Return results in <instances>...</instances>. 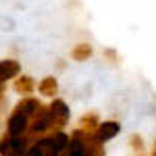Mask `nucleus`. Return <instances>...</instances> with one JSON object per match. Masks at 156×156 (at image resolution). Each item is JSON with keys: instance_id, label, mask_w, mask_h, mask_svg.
Returning a JSON list of instances; mask_svg holds the SVG:
<instances>
[{"instance_id": "nucleus-11", "label": "nucleus", "mask_w": 156, "mask_h": 156, "mask_svg": "<svg viewBox=\"0 0 156 156\" xmlns=\"http://www.w3.org/2000/svg\"><path fill=\"white\" fill-rule=\"evenodd\" d=\"M34 87H36V83H34L31 77H19L17 83H15V90H17L19 94H31Z\"/></svg>"}, {"instance_id": "nucleus-10", "label": "nucleus", "mask_w": 156, "mask_h": 156, "mask_svg": "<svg viewBox=\"0 0 156 156\" xmlns=\"http://www.w3.org/2000/svg\"><path fill=\"white\" fill-rule=\"evenodd\" d=\"M71 56H73V60H87L90 56H92V46L90 44H77L75 48L71 50Z\"/></svg>"}, {"instance_id": "nucleus-9", "label": "nucleus", "mask_w": 156, "mask_h": 156, "mask_svg": "<svg viewBox=\"0 0 156 156\" xmlns=\"http://www.w3.org/2000/svg\"><path fill=\"white\" fill-rule=\"evenodd\" d=\"M56 92H58V83H56L54 77H44V79L40 81V94H44V96H54Z\"/></svg>"}, {"instance_id": "nucleus-8", "label": "nucleus", "mask_w": 156, "mask_h": 156, "mask_svg": "<svg viewBox=\"0 0 156 156\" xmlns=\"http://www.w3.org/2000/svg\"><path fill=\"white\" fill-rule=\"evenodd\" d=\"M42 108V104L37 102V100H34V98H25V100H21L19 104H17V108L15 110H19V112H23L25 117H36V112Z\"/></svg>"}, {"instance_id": "nucleus-3", "label": "nucleus", "mask_w": 156, "mask_h": 156, "mask_svg": "<svg viewBox=\"0 0 156 156\" xmlns=\"http://www.w3.org/2000/svg\"><path fill=\"white\" fill-rule=\"evenodd\" d=\"M25 150H27V142L23 135H19V137L9 135V137L0 140V154L2 156H25Z\"/></svg>"}, {"instance_id": "nucleus-6", "label": "nucleus", "mask_w": 156, "mask_h": 156, "mask_svg": "<svg viewBox=\"0 0 156 156\" xmlns=\"http://www.w3.org/2000/svg\"><path fill=\"white\" fill-rule=\"evenodd\" d=\"M19 71H21V67H19L17 60H12V58L0 60V83L6 81V79H11V77H17Z\"/></svg>"}, {"instance_id": "nucleus-4", "label": "nucleus", "mask_w": 156, "mask_h": 156, "mask_svg": "<svg viewBox=\"0 0 156 156\" xmlns=\"http://www.w3.org/2000/svg\"><path fill=\"white\" fill-rule=\"evenodd\" d=\"M48 115H50V121H52V129H54V127L58 129V127H62V125L67 123V119H69V108H67V104H65L62 100H54L48 108Z\"/></svg>"}, {"instance_id": "nucleus-1", "label": "nucleus", "mask_w": 156, "mask_h": 156, "mask_svg": "<svg viewBox=\"0 0 156 156\" xmlns=\"http://www.w3.org/2000/svg\"><path fill=\"white\" fill-rule=\"evenodd\" d=\"M58 156H104V148L94 133L77 129Z\"/></svg>"}, {"instance_id": "nucleus-2", "label": "nucleus", "mask_w": 156, "mask_h": 156, "mask_svg": "<svg viewBox=\"0 0 156 156\" xmlns=\"http://www.w3.org/2000/svg\"><path fill=\"white\" fill-rule=\"evenodd\" d=\"M67 142H69V137L58 131L50 137L37 140L29 150H25V156H58L62 152V148L67 146Z\"/></svg>"}, {"instance_id": "nucleus-7", "label": "nucleus", "mask_w": 156, "mask_h": 156, "mask_svg": "<svg viewBox=\"0 0 156 156\" xmlns=\"http://www.w3.org/2000/svg\"><path fill=\"white\" fill-rule=\"evenodd\" d=\"M119 133V123H115V121H108V123H102V125H98V131H96V137L100 142H106L110 137H115Z\"/></svg>"}, {"instance_id": "nucleus-12", "label": "nucleus", "mask_w": 156, "mask_h": 156, "mask_svg": "<svg viewBox=\"0 0 156 156\" xmlns=\"http://www.w3.org/2000/svg\"><path fill=\"white\" fill-rule=\"evenodd\" d=\"M0 94H2V85H0Z\"/></svg>"}, {"instance_id": "nucleus-5", "label": "nucleus", "mask_w": 156, "mask_h": 156, "mask_svg": "<svg viewBox=\"0 0 156 156\" xmlns=\"http://www.w3.org/2000/svg\"><path fill=\"white\" fill-rule=\"evenodd\" d=\"M27 123H29V117H25L23 112L15 110L12 117L9 119V135H15V137L23 135L27 131Z\"/></svg>"}]
</instances>
